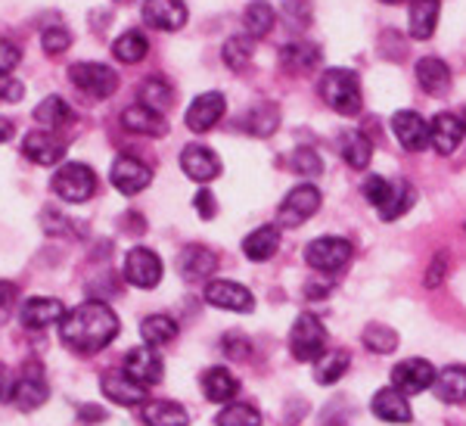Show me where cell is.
Masks as SVG:
<instances>
[{"mask_svg": "<svg viewBox=\"0 0 466 426\" xmlns=\"http://www.w3.org/2000/svg\"><path fill=\"white\" fill-rule=\"evenodd\" d=\"M118 336V318L106 302H81L59 320V340L78 355L103 352Z\"/></svg>", "mask_w": 466, "mask_h": 426, "instance_id": "obj_1", "label": "cell"}, {"mask_svg": "<svg viewBox=\"0 0 466 426\" xmlns=\"http://www.w3.org/2000/svg\"><path fill=\"white\" fill-rule=\"evenodd\" d=\"M318 91L323 96V103L333 112H339V116H358L360 106H364V100H360V81L349 69L323 72Z\"/></svg>", "mask_w": 466, "mask_h": 426, "instance_id": "obj_2", "label": "cell"}, {"mask_svg": "<svg viewBox=\"0 0 466 426\" xmlns=\"http://www.w3.org/2000/svg\"><path fill=\"white\" fill-rule=\"evenodd\" d=\"M289 352L296 361H318L327 352V330L314 315H299L289 330Z\"/></svg>", "mask_w": 466, "mask_h": 426, "instance_id": "obj_3", "label": "cell"}, {"mask_svg": "<svg viewBox=\"0 0 466 426\" xmlns=\"http://www.w3.org/2000/svg\"><path fill=\"white\" fill-rule=\"evenodd\" d=\"M50 187H54V193L59 199H66V203H87L96 190V178L81 162H69V166L56 171Z\"/></svg>", "mask_w": 466, "mask_h": 426, "instance_id": "obj_4", "label": "cell"}, {"mask_svg": "<svg viewBox=\"0 0 466 426\" xmlns=\"http://www.w3.org/2000/svg\"><path fill=\"white\" fill-rule=\"evenodd\" d=\"M305 261L320 274H336L351 261V243L342 240V237H318V240L308 243Z\"/></svg>", "mask_w": 466, "mask_h": 426, "instance_id": "obj_5", "label": "cell"}, {"mask_svg": "<svg viewBox=\"0 0 466 426\" xmlns=\"http://www.w3.org/2000/svg\"><path fill=\"white\" fill-rule=\"evenodd\" d=\"M69 78L81 94L94 96V100H106L118 87V75L103 63H75L69 69Z\"/></svg>", "mask_w": 466, "mask_h": 426, "instance_id": "obj_6", "label": "cell"}, {"mask_svg": "<svg viewBox=\"0 0 466 426\" xmlns=\"http://www.w3.org/2000/svg\"><path fill=\"white\" fill-rule=\"evenodd\" d=\"M320 208V190L314 184H299L292 187L287 193V199L280 203V212H277V221L283 224V228H299V224H305L311 215H318Z\"/></svg>", "mask_w": 466, "mask_h": 426, "instance_id": "obj_7", "label": "cell"}, {"mask_svg": "<svg viewBox=\"0 0 466 426\" xmlns=\"http://www.w3.org/2000/svg\"><path fill=\"white\" fill-rule=\"evenodd\" d=\"M125 280L137 289H153L159 287L162 280V259L156 256L147 246H137V249L127 252L125 259Z\"/></svg>", "mask_w": 466, "mask_h": 426, "instance_id": "obj_8", "label": "cell"}, {"mask_svg": "<svg viewBox=\"0 0 466 426\" xmlns=\"http://www.w3.org/2000/svg\"><path fill=\"white\" fill-rule=\"evenodd\" d=\"M109 181H112V187H116L118 193L134 197V193L147 190L149 181H153V171H149L147 162L134 159V156H122V159L112 162Z\"/></svg>", "mask_w": 466, "mask_h": 426, "instance_id": "obj_9", "label": "cell"}, {"mask_svg": "<svg viewBox=\"0 0 466 426\" xmlns=\"http://www.w3.org/2000/svg\"><path fill=\"white\" fill-rule=\"evenodd\" d=\"M206 302L224 311H237V315H249L255 309V299L246 287L233 280H208L206 283Z\"/></svg>", "mask_w": 466, "mask_h": 426, "instance_id": "obj_10", "label": "cell"}, {"mask_svg": "<svg viewBox=\"0 0 466 426\" xmlns=\"http://www.w3.org/2000/svg\"><path fill=\"white\" fill-rule=\"evenodd\" d=\"M100 390L109 401H116V405H122V408H134V405H144L147 401V386L137 383L127 370L103 373Z\"/></svg>", "mask_w": 466, "mask_h": 426, "instance_id": "obj_11", "label": "cell"}, {"mask_svg": "<svg viewBox=\"0 0 466 426\" xmlns=\"http://www.w3.org/2000/svg\"><path fill=\"white\" fill-rule=\"evenodd\" d=\"M392 134L408 153H420V149L430 144V122L420 112L401 109L392 116Z\"/></svg>", "mask_w": 466, "mask_h": 426, "instance_id": "obj_12", "label": "cell"}, {"mask_svg": "<svg viewBox=\"0 0 466 426\" xmlns=\"http://www.w3.org/2000/svg\"><path fill=\"white\" fill-rule=\"evenodd\" d=\"M63 318H66V305L50 296H32L19 309V320L28 330H47L50 324H59Z\"/></svg>", "mask_w": 466, "mask_h": 426, "instance_id": "obj_13", "label": "cell"}, {"mask_svg": "<svg viewBox=\"0 0 466 426\" xmlns=\"http://www.w3.org/2000/svg\"><path fill=\"white\" fill-rule=\"evenodd\" d=\"M432 380H435V368L426 358H408V361L395 364L392 370V386L404 395H417L430 390Z\"/></svg>", "mask_w": 466, "mask_h": 426, "instance_id": "obj_14", "label": "cell"}, {"mask_svg": "<svg viewBox=\"0 0 466 426\" xmlns=\"http://www.w3.org/2000/svg\"><path fill=\"white\" fill-rule=\"evenodd\" d=\"M22 156L32 159L35 166H56L66 156V144L56 137L54 131H32L22 137Z\"/></svg>", "mask_w": 466, "mask_h": 426, "instance_id": "obj_15", "label": "cell"}, {"mask_svg": "<svg viewBox=\"0 0 466 426\" xmlns=\"http://www.w3.org/2000/svg\"><path fill=\"white\" fill-rule=\"evenodd\" d=\"M180 168H184V175L190 178V181L208 184L221 175V159H218L208 147L190 144V147H184V153H180Z\"/></svg>", "mask_w": 466, "mask_h": 426, "instance_id": "obj_16", "label": "cell"}, {"mask_svg": "<svg viewBox=\"0 0 466 426\" xmlns=\"http://www.w3.org/2000/svg\"><path fill=\"white\" fill-rule=\"evenodd\" d=\"M224 109H228V103H224V94H202L197 100L190 103V109H187V128L197 131V134H206L212 131L218 122H221Z\"/></svg>", "mask_w": 466, "mask_h": 426, "instance_id": "obj_17", "label": "cell"}, {"mask_svg": "<svg viewBox=\"0 0 466 426\" xmlns=\"http://www.w3.org/2000/svg\"><path fill=\"white\" fill-rule=\"evenodd\" d=\"M125 370L131 373L137 383L156 386V383H162L165 364H162L159 352H156L153 346H147V349H131V352L125 355Z\"/></svg>", "mask_w": 466, "mask_h": 426, "instance_id": "obj_18", "label": "cell"}, {"mask_svg": "<svg viewBox=\"0 0 466 426\" xmlns=\"http://www.w3.org/2000/svg\"><path fill=\"white\" fill-rule=\"evenodd\" d=\"M144 19L147 25L159 28V32H177L187 22V6L184 0H147Z\"/></svg>", "mask_w": 466, "mask_h": 426, "instance_id": "obj_19", "label": "cell"}, {"mask_svg": "<svg viewBox=\"0 0 466 426\" xmlns=\"http://www.w3.org/2000/svg\"><path fill=\"white\" fill-rule=\"evenodd\" d=\"M463 122L457 116H451V112H439V116L430 122V144L435 147V153L439 156H451L457 147H461L463 140Z\"/></svg>", "mask_w": 466, "mask_h": 426, "instance_id": "obj_20", "label": "cell"}, {"mask_svg": "<svg viewBox=\"0 0 466 426\" xmlns=\"http://www.w3.org/2000/svg\"><path fill=\"white\" fill-rule=\"evenodd\" d=\"M370 411L382 423H410V417H413V411L408 405V395L398 392L395 386H386V390H380L373 395Z\"/></svg>", "mask_w": 466, "mask_h": 426, "instance_id": "obj_21", "label": "cell"}, {"mask_svg": "<svg viewBox=\"0 0 466 426\" xmlns=\"http://www.w3.org/2000/svg\"><path fill=\"white\" fill-rule=\"evenodd\" d=\"M218 268V256L212 249H206V246H187L184 252H180L177 259V271L184 280L197 283V280H208L215 274Z\"/></svg>", "mask_w": 466, "mask_h": 426, "instance_id": "obj_22", "label": "cell"}, {"mask_svg": "<svg viewBox=\"0 0 466 426\" xmlns=\"http://www.w3.org/2000/svg\"><path fill=\"white\" fill-rule=\"evenodd\" d=\"M47 383H44V377H41V370H35V368H25L19 373V380H16V386H13V401H16V408L19 411H35V408H41L44 401H47Z\"/></svg>", "mask_w": 466, "mask_h": 426, "instance_id": "obj_23", "label": "cell"}, {"mask_svg": "<svg viewBox=\"0 0 466 426\" xmlns=\"http://www.w3.org/2000/svg\"><path fill=\"white\" fill-rule=\"evenodd\" d=\"M430 390L445 405H461V401H466V368L463 364H451V368L435 370Z\"/></svg>", "mask_w": 466, "mask_h": 426, "instance_id": "obj_24", "label": "cell"}, {"mask_svg": "<svg viewBox=\"0 0 466 426\" xmlns=\"http://www.w3.org/2000/svg\"><path fill=\"white\" fill-rule=\"evenodd\" d=\"M122 125L127 131H134V134H147V137H162V134L168 131L162 112L149 109V106H144V103H134V106H127L122 112Z\"/></svg>", "mask_w": 466, "mask_h": 426, "instance_id": "obj_25", "label": "cell"}, {"mask_svg": "<svg viewBox=\"0 0 466 426\" xmlns=\"http://www.w3.org/2000/svg\"><path fill=\"white\" fill-rule=\"evenodd\" d=\"M199 383H202V395L208 401H215V405H228L233 395L239 392V380L228 368H208L202 373Z\"/></svg>", "mask_w": 466, "mask_h": 426, "instance_id": "obj_26", "label": "cell"}, {"mask_svg": "<svg viewBox=\"0 0 466 426\" xmlns=\"http://www.w3.org/2000/svg\"><path fill=\"white\" fill-rule=\"evenodd\" d=\"M277 249H280V228H277V224H261V228H255L243 240V252L249 261L274 259Z\"/></svg>", "mask_w": 466, "mask_h": 426, "instance_id": "obj_27", "label": "cell"}, {"mask_svg": "<svg viewBox=\"0 0 466 426\" xmlns=\"http://www.w3.org/2000/svg\"><path fill=\"white\" fill-rule=\"evenodd\" d=\"M439 13H441V0H410V37L417 41H430L439 25Z\"/></svg>", "mask_w": 466, "mask_h": 426, "instance_id": "obj_28", "label": "cell"}, {"mask_svg": "<svg viewBox=\"0 0 466 426\" xmlns=\"http://www.w3.org/2000/svg\"><path fill=\"white\" fill-rule=\"evenodd\" d=\"M349 368H351V355L345 352V349H327V352L314 361V380H318L320 386H333L349 373Z\"/></svg>", "mask_w": 466, "mask_h": 426, "instance_id": "obj_29", "label": "cell"}, {"mask_svg": "<svg viewBox=\"0 0 466 426\" xmlns=\"http://www.w3.org/2000/svg\"><path fill=\"white\" fill-rule=\"evenodd\" d=\"M35 118L37 125H41L44 131H63L69 128V125L75 122V112L69 103L63 100V96H47V100H41V106L35 109Z\"/></svg>", "mask_w": 466, "mask_h": 426, "instance_id": "obj_30", "label": "cell"}, {"mask_svg": "<svg viewBox=\"0 0 466 426\" xmlns=\"http://www.w3.org/2000/svg\"><path fill=\"white\" fill-rule=\"evenodd\" d=\"M413 199H417V193H413V187L408 181H392L389 184V193L386 199L377 206L380 208V218L382 221H398L401 215L410 212Z\"/></svg>", "mask_w": 466, "mask_h": 426, "instance_id": "obj_31", "label": "cell"}, {"mask_svg": "<svg viewBox=\"0 0 466 426\" xmlns=\"http://www.w3.org/2000/svg\"><path fill=\"white\" fill-rule=\"evenodd\" d=\"M280 66L292 75H308L320 66V50L314 44H287L280 50Z\"/></svg>", "mask_w": 466, "mask_h": 426, "instance_id": "obj_32", "label": "cell"}, {"mask_svg": "<svg viewBox=\"0 0 466 426\" xmlns=\"http://www.w3.org/2000/svg\"><path fill=\"white\" fill-rule=\"evenodd\" d=\"M144 423L147 426H187L190 414L177 401H144Z\"/></svg>", "mask_w": 466, "mask_h": 426, "instance_id": "obj_33", "label": "cell"}, {"mask_svg": "<svg viewBox=\"0 0 466 426\" xmlns=\"http://www.w3.org/2000/svg\"><path fill=\"white\" fill-rule=\"evenodd\" d=\"M417 81L423 91L430 94H445L451 87V72L439 56H423L417 63Z\"/></svg>", "mask_w": 466, "mask_h": 426, "instance_id": "obj_34", "label": "cell"}, {"mask_svg": "<svg viewBox=\"0 0 466 426\" xmlns=\"http://www.w3.org/2000/svg\"><path fill=\"white\" fill-rule=\"evenodd\" d=\"M277 122H280V112L270 106V103H255L252 109L243 112V118H239V128L255 134V137H268V134L277 131Z\"/></svg>", "mask_w": 466, "mask_h": 426, "instance_id": "obj_35", "label": "cell"}, {"mask_svg": "<svg viewBox=\"0 0 466 426\" xmlns=\"http://www.w3.org/2000/svg\"><path fill=\"white\" fill-rule=\"evenodd\" d=\"M274 22H277V13H274V6H270L268 0H252V4L246 6V13H243V25H246V35H249V37L270 35Z\"/></svg>", "mask_w": 466, "mask_h": 426, "instance_id": "obj_36", "label": "cell"}, {"mask_svg": "<svg viewBox=\"0 0 466 426\" xmlns=\"http://www.w3.org/2000/svg\"><path fill=\"white\" fill-rule=\"evenodd\" d=\"M140 336H144V342L153 349L168 346V342L177 340V324L168 315H149L144 318V324H140Z\"/></svg>", "mask_w": 466, "mask_h": 426, "instance_id": "obj_37", "label": "cell"}, {"mask_svg": "<svg viewBox=\"0 0 466 426\" xmlns=\"http://www.w3.org/2000/svg\"><path fill=\"white\" fill-rule=\"evenodd\" d=\"M140 103L156 112L171 109V103H175V87L165 78H159V75H153V78H147L144 85H140Z\"/></svg>", "mask_w": 466, "mask_h": 426, "instance_id": "obj_38", "label": "cell"}, {"mask_svg": "<svg viewBox=\"0 0 466 426\" xmlns=\"http://www.w3.org/2000/svg\"><path fill=\"white\" fill-rule=\"evenodd\" d=\"M370 156H373V147H370V140H367L364 134H360V131L342 134V159L349 162L351 168L364 171L367 166H370Z\"/></svg>", "mask_w": 466, "mask_h": 426, "instance_id": "obj_39", "label": "cell"}, {"mask_svg": "<svg viewBox=\"0 0 466 426\" xmlns=\"http://www.w3.org/2000/svg\"><path fill=\"white\" fill-rule=\"evenodd\" d=\"M147 50H149V44L140 32H125L116 44H112V54H116V59L118 63H127V66L140 63V59L147 56Z\"/></svg>", "mask_w": 466, "mask_h": 426, "instance_id": "obj_40", "label": "cell"}, {"mask_svg": "<svg viewBox=\"0 0 466 426\" xmlns=\"http://www.w3.org/2000/svg\"><path fill=\"white\" fill-rule=\"evenodd\" d=\"M360 340H364V346L377 355H389L398 349V333L389 324H367V330L360 333Z\"/></svg>", "mask_w": 466, "mask_h": 426, "instance_id": "obj_41", "label": "cell"}, {"mask_svg": "<svg viewBox=\"0 0 466 426\" xmlns=\"http://www.w3.org/2000/svg\"><path fill=\"white\" fill-rule=\"evenodd\" d=\"M215 423L218 426H261V414L252 405H243V401H228Z\"/></svg>", "mask_w": 466, "mask_h": 426, "instance_id": "obj_42", "label": "cell"}, {"mask_svg": "<svg viewBox=\"0 0 466 426\" xmlns=\"http://www.w3.org/2000/svg\"><path fill=\"white\" fill-rule=\"evenodd\" d=\"M252 59V37L249 35H239V37H230L224 44V63L230 66L233 72H243Z\"/></svg>", "mask_w": 466, "mask_h": 426, "instance_id": "obj_43", "label": "cell"}, {"mask_svg": "<svg viewBox=\"0 0 466 426\" xmlns=\"http://www.w3.org/2000/svg\"><path fill=\"white\" fill-rule=\"evenodd\" d=\"M292 166H296V171L299 175H320L323 171V159L314 149H308V147H302V149H296V156H292Z\"/></svg>", "mask_w": 466, "mask_h": 426, "instance_id": "obj_44", "label": "cell"}, {"mask_svg": "<svg viewBox=\"0 0 466 426\" xmlns=\"http://www.w3.org/2000/svg\"><path fill=\"white\" fill-rule=\"evenodd\" d=\"M41 44H44V50H47V54H63V50L72 44V35L66 32L63 25H50V28H44Z\"/></svg>", "mask_w": 466, "mask_h": 426, "instance_id": "obj_45", "label": "cell"}, {"mask_svg": "<svg viewBox=\"0 0 466 426\" xmlns=\"http://www.w3.org/2000/svg\"><path fill=\"white\" fill-rule=\"evenodd\" d=\"M16 299H19L16 283L0 280V324H6V320L13 318V311H16Z\"/></svg>", "mask_w": 466, "mask_h": 426, "instance_id": "obj_46", "label": "cell"}, {"mask_svg": "<svg viewBox=\"0 0 466 426\" xmlns=\"http://www.w3.org/2000/svg\"><path fill=\"white\" fill-rule=\"evenodd\" d=\"M224 352H228V358H233V361H246V358H249V340H246V336H239V333H228L224 336Z\"/></svg>", "mask_w": 466, "mask_h": 426, "instance_id": "obj_47", "label": "cell"}, {"mask_svg": "<svg viewBox=\"0 0 466 426\" xmlns=\"http://www.w3.org/2000/svg\"><path fill=\"white\" fill-rule=\"evenodd\" d=\"M389 184H392V181H386V178H380V175H370L364 181V199L370 206H380L382 199H386V193H389Z\"/></svg>", "mask_w": 466, "mask_h": 426, "instance_id": "obj_48", "label": "cell"}, {"mask_svg": "<svg viewBox=\"0 0 466 426\" xmlns=\"http://www.w3.org/2000/svg\"><path fill=\"white\" fill-rule=\"evenodd\" d=\"M19 47L13 41H0V75H10L19 66Z\"/></svg>", "mask_w": 466, "mask_h": 426, "instance_id": "obj_49", "label": "cell"}, {"mask_svg": "<svg viewBox=\"0 0 466 426\" xmlns=\"http://www.w3.org/2000/svg\"><path fill=\"white\" fill-rule=\"evenodd\" d=\"M445 274H448V256H445V252H439L435 261H432V268H430V274H426V287L435 289L441 280H445Z\"/></svg>", "mask_w": 466, "mask_h": 426, "instance_id": "obj_50", "label": "cell"}, {"mask_svg": "<svg viewBox=\"0 0 466 426\" xmlns=\"http://www.w3.org/2000/svg\"><path fill=\"white\" fill-rule=\"evenodd\" d=\"M193 206H197L199 218H215V215H218V203H215V197L208 190H199L197 199H193Z\"/></svg>", "mask_w": 466, "mask_h": 426, "instance_id": "obj_51", "label": "cell"}, {"mask_svg": "<svg viewBox=\"0 0 466 426\" xmlns=\"http://www.w3.org/2000/svg\"><path fill=\"white\" fill-rule=\"evenodd\" d=\"M13 386H16V377H13L6 364H0V405L13 401Z\"/></svg>", "mask_w": 466, "mask_h": 426, "instance_id": "obj_52", "label": "cell"}, {"mask_svg": "<svg viewBox=\"0 0 466 426\" xmlns=\"http://www.w3.org/2000/svg\"><path fill=\"white\" fill-rule=\"evenodd\" d=\"M0 96H4V100H10V103H19V96H22V85H6L4 91H0Z\"/></svg>", "mask_w": 466, "mask_h": 426, "instance_id": "obj_53", "label": "cell"}, {"mask_svg": "<svg viewBox=\"0 0 466 426\" xmlns=\"http://www.w3.org/2000/svg\"><path fill=\"white\" fill-rule=\"evenodd\" d=\"M10 137H13V122L0 118V144H4V140H10Z\"/></svg>", "mask_w": 466, "mask_h": 426, "instance_id": "obj_54", "label": "cell"}, {"mask_svg": "<svg viewBox=\"0 0 466 426\" xmlns=\"http://www.w3.org/2000/svg\"><path fill=\"white\" fill-rule=\"evenodd\" d=\"M87 417H96V421H103V411L100 408H81V421H87Z\"/></svg>", "mask_w": 466, "mask_h": 426, "instance_id": "obj_55", "label": "cell"}, {"mask_svg": "<svg viewBox=\"0 0 466 426\" xmlns=\"http://www.w3.org/2000/svg\"><path fill=\"white\" fill-rule=\"evenodd\" d=\"M382 4H389V6H395V4H404V0H382Z\"/></svg>", "mask_w": 466, "mask_h": 426, "instance_id": "obj_56", "label": "cell"}, {"mask_svg": "<svg viewBox=\"0 0 466 426\" xmlns=\"http://www.w3.org/2000/svg\"><path fill=\"white\" fill-rule=\"evenodd\" d=\"M118 4H125V0H118Z\"/></svg>", "mask_w": 466, "mask_h": 426, "instance_id": "obj_57", "label": "cell"}]
</instances>
